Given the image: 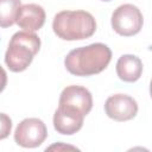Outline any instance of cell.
I'll return each mask as SVG.
<instances>
[{
    "label": "cell",
    "mask_w": 152,
    "mask_h": 152,
    "mask_svg": "<svg viewBox=\"0 0 152 152\" xmlns=\"http://www.w3.org/2000/svg\"><path fill=\"white\" fill-rule=\"evenodd\" d=\"M45 18H46L45 11L40 5L26 4L20 6L17 14L15 24L24 31L34 32L43 27L45 23Z\"/></svg>",
    "instance_id": "9c48e42d"
},
{
    "label": "cell",
    "mask_w": 152,
    "mask_h": 152,
    "mask_svg": "<svg viewBox=\"0 0 152 152\" xmlns=\"http://www.w3.org/2000/svg\"><path fill=\"white\" fill-rule=\"evenodd\" d=\"M113 30L124 37H131L140 32L144 24V18L140 10L132 4L119 6L112 14Z\"/></svg>",
    "instance_id": "277c9868"
},
{
    "label": "cell",
    "mask_w": 152,
    "mask_h": 152,
    "mask_svg": "<svg viewBox=\"0 0 152 152\" xmlns=\"http://www.w3.org/2000/svg\"><path fill=\"white\" fill-rule=\"evenodd\" d=\"M20 0H0V24L8 27L15 24L17 14L20 8Z\"/></svg>",
    "instance_id": "8fae6325"
},
{
    "label": "cell",
    "mask_w": 152,
    "mask_h": 152,
    "mask_svg": "<svg viewBox=\"0 0 152 152\" xmlns=\"http://www.w3.org/2000/svg\"><path fill=\"white\" fill-rule=\"evenodd\" d=\"M58 104L72 107L86 116L93 108V96L90 91L84 87L68 86L62 90Z\"/></svg>",
    "instance_id": "ba28073f"
},
{
    "label": "cell",
    "mask_w": 152,
    "mask_h": 152,
    "mask_svg": "<svg viewBox=\"0 0 152 152\" xmlns=\"http://www.w3.org/2000/svg\"><path fill=\"white\" fill-rule=\"evenodd\" d=\"M110 59L112 51L106 44L93 43L71 50L64 58V65L75 76H91L103 71Z\"/></svg>",
    "instance_id": "6da1fadb"
},
{
    "label": "cell",
    "mask_w": 152,
    "mask_h": 152,
    "mask_svg": "<svg viewBox=\"0 0 152 152\" xmlns=\"http://www.w3.org/2000/svg\"><path fill=\"white\" fill-rule=\"evenodd\" d=\"M116 74L124 82H135L142 74V62L134 55H122L116 62Z\"/></svg>",
    "instance_id": "30bf717a"
},
{
    "label": "cell",
    "mask_w": 152,
    "mask_h": 152,
    "mask_svg": "<svg viewBox=\"0 0 152 152\" xmlns=\"http://www.w3.org/2000/svg\"><path fill=\"white\" fill-rule=\"evenodd\" d=\"M84 115L68 106H59L53 114V127L55 129L64 135H71L78 132L83 126Z\"/></svg>",
    "instance_id": "52a82bcc"
},
{
    "label": "cell",
    "mask_w": 152,
    "mask_h": 152,
    "mask_svg": "<svg viewBox=\"0 0 152 152\" xmlns=\"http://www.w3.org/2000/svg\"><path fill=\"white\" fill-rule=\"evenodd\" d=\"M11 127H12L11 119L5 113H1V135H0L1 139H5L8 135V133L11 132Z\"/></svg>",
    "instance_id": "7c38bea8"
},
{
    "label": "cell",
    "mask_w": 152,
    "mask_h": 152,
    "mask_svg": "<svg viewBox=\"0 0 152 152\" xmlns=\"http://www.w3.org/2000/svg\"><path fill=\"white\" fill-rule=\"evenodd\" d=\"M48 137L45 124L38 118H27L18 124L14 132L15 142L26 148L40 146Z\"/></svg>",
    "instance_id": "5b68a950"
},
{
    "label": "cell",
    "mask_w": 152,
    "mask_h": 152,
    "mask_svg": "<svg viewBox=\"0 0 152 152\" xmlns=\"http://www.w3.org/2000/svg\"><path fill=\"white\" fill-rule=\"evenodd\" d=\"M150 95L152 97V80H151V83H150Z\"/></svg>",
    "instance_id": "5bb4252c"
},
{
    "label": "cell",
    "mask_w": 152,
    "mask_h": 152,
    "mask_svg": "<svg viewBox=\"0 0 152 152\" xmlns=\"http://www.w3.org/2000/svg\"><path fill=\"white\" fill-rule=\"evenodd\" d=\"M104 112L108 118L115 121H128L137 115L138 103L129 95L115 94L106 100Z\"/></svg>",
    "instance_id": "8992f818"
},
{
    "label": "cell",
    "mask_w": 152,
    "mask_h": 152,
    "mask_svg": "<svg viewBox=\"0 0 152 152\" xmlns=\"http://www.w3.org/2000/svg\"><path fill=\"white\" fill-rule=\"evenodd\" d=\"M52 30L63 40H82L95 33L96 21L87 11H61L53 18Z\"/></svg>",
    "instance_id": "7a4b0ae2"
},
{
    "label": "cell",
    "mask_w": 152,
    "mask_h": 152,
    "mask_svg": "<svg viewBox=\"0 0 152 152\" xmlns=\"http://www.w3.org/2000/svg\"><path fill=\"white\" fill-rule=\"evenodd\" d=\"M40 49V39L34 32H15L5 53V63L13 72H20L27 69L33 57Z\"/></svg>",
    "instance_id": "3957f363"
},
{
    "label": "cell",
    "mask_w": 152,
    "mask_h": 152,
    "mask_svg": "<svg viewBox=\"0 0 152 152\" xmlns=\"http://www.w3.org/2000/svg\"><path fill=\"white\" fill-rule=\"evenodd\" d=\"M102 1H110V0H102Z\"/></svg>",
    "instance_id": "9a60e30c"
},
{
    "label": "cell",
    "mask_w": 152,
    "mask_h": 152,
    "mask_svg": "<svg viewBox=\"0 0 152 152\" xmlns=\"http://www.w3.org/2000/svg\"><path fill=\"white\" fill-rule=\"evenodd\" d=\"M53 148H70V150H77L76 147H74V146H68V145H62V144H56V145H52V146H50V147H48L46 150H53Z\"/></svg>",
    "instance_id": "4fadbf2b"
}]
</instances>
